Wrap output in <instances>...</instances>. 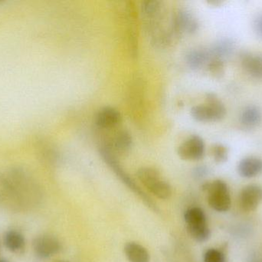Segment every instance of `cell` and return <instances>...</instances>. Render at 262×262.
<instances>
[{"instance_id": "obj_22", "label": "cell", "mask_w": 262, "mask_h": 262, "mask_svg": "<svg viewBox=\"0 0 262 262\" xmlns=\"http://www.w3.org/2000/svg\"><path fill=\"white\" fill-rule=\"evenodd\" d=\"M207 69L213 76L220 78L225 72L224 62L216 58H212L208 64Z\"/></svg>"}, {"instance_id": "obj_8", "label": "cell", "mask_w": 262, "mask_h": 262, "mask_svg": "<svg viewBox=\"0 0 262 262\" xmlns=\"http://www.w3.org/2000/svg\"><path fill=\"white\" fill-rule=\"evenodd\" d=\"M133 138L130 132L126 129L115 131L101 146L106 148L114 155H124L130 150Z\"/></svg>"}, {"instance_id": "obj_12", "label": "cell", "mask_w": 262, "mask_h": 262, "mask_svg": "<svg viewBox=\"0 0 262 262\" xmlns=\"http://www.w3.org/2000/svg\"><path fill=\"white\" fill-rule=\"evenodd\" d=\"M242 66L252 78L262 79V54L243 52L240 55Z\"/></svg>"}, {"instance_id": "obj_15", "label": "cell", "mask_w": 262, "mask_h": 262, "mask_svg": "<svg viewBox=\"0 0 262 262\" xmlns=\"http://www.w3.org/2000/svg\"><path fill=\"white\" fill-rule=\"evenodd\" d=\"M235 43L232 38H222L217 40L209 48L211 58L224 62L235 50ZM211 58V59H212Z\"/></svg>"}, {"instance_id": "obj_25", "label": "cell", "mask_w": 262, "mask_h": 262, "mask_svg": "<svg viewBox=\"0 0 262 262\" xmlns=\"http://www.w3.org/2000/svg\"><path fill=\"white\" fill-rule=\"evenodd\" d=\"M208 173V169L206 166H200V167H197L195 170V174L196 176L198 177H203Z\"/></svg>"}, {"instance_id": "obj_28", "label": "cell", "mask_w": 262, "mask_h": 262, "mask_svg": "<svg viewBox=\"0 0 262 262\" xmlns=\"http://www.w3.org/2000/svg\"><path fill=\"white\" fill-rule=\"evenodd\" d=\"M59 262H67V261H59Z\"/></svg>"}, {"instance_id": "obj_1", "label": "cell", "mask_w": 262, "mask_h": 262, "mask_svg": "<svg viewBox=\"0 0 262 262\" xmlns=\"http://www.w3.org/2000/svg\"><path fill=\"white\" fill-rule=\"evenodd\" d=\"M142 15L146 31L152 43L157 46L169 45L177 37L174 30L173 12L167 14L163 2L145 1L142 3Z\"/></svg>"}, {"instance_id": "obj_3", "label": "cell", "mask_w": 262, "mask_h": 262, "mask_svg": "<svg viewBox=\"0 0 262 262\" xmlns=\"http://www.w3.org/2000/svg\"><path fill=\"white\" fill-rule=\"evenodd\" d=\"M99 152L104 161L115 172V174L118 175V178L122 180L124 184L127 185L130 189H132L133 192H135L137 195H138L150 209H152L155 212L158 211L157 206H155V204L151 201L150 198H148L145 195L144 192L138 187V186L136 184L135 182L132 179V178H130V175L121 167V165L118 163L116 155H114L110 151L107 150V149L101 146L99 147Z\"/></svg>"}, {"instance_id": "obj_24", "label": "cell", "mask_w": 262, "mask_h": 262, "mask_svg": "<svg viewBox=\"0 0 262 262\" xmlns=\"http://www.w3.org/2000/svg\"><path fill=\"white\" fill-rule=\"evenodd\" d=\"M253 27L256 35L262 38V12L258 14L254 19Z\"/></svg>"}, {"instance_id": "obj_5", "label": "cell", "mask_w": 262, "mask_h": 262, "mask_svg": "<svg viewBox=\"0 0 262 262\" xmlns=\"http://www.w3.org/2000/svg\"><path fill=\"white\" fill-rule=\"evenodd\" d=\"M203 189L208 193V203L214 210L227 212L231 207V196L229 187L225 182L215 180L203 185Z\"/></svg>"}, {"instance_id": "obj_2", "label": "cell", "mask_w": 262, "mask_h": 262, "mask_svg": "<svg viewBox=\"0 0 262 262\" xmlns=\"http://www.w3.org/2000/svg\"><path fill=\"white\" fill-rule=\"evenodd\" d=\"M226 114V106L215 93H208L206 103L193 106L191 109L192 118L200 123L220 121Z\"/></svg>"}, {"instance_id": "obj_26", "label": "cell", "mask_w": 262, "mask_h": 262, "mask_svg": "<svg viewBox=\"0 0 262 262\" xmlns=\"http://www.w3.org/2000/svg\"><path fill=\"white\" fill-rule=\"evenodd\" d=\"M248 262H262V257L258 255V254H253L249 256Z\"/></svg>"}, {"instance_id": "obj_9", "label": "cell", "mask_w": 262, "mask_h": 262, "mask_svg": "<svg viewBox=\"0 0 262 262\" xmlns=\"http://www.w3.org/2000/svg\"><path fill=\"white\" fill-rule=\"evenodd\" d=\"M34 252L38 258L47 259L61 251V243L55 237L42 235L36 237L32 243Z\"/></svg>"}, {"instance_id": "obj_20", "label": "cell", "mask_w": 262, "mask_h": 262, "mask_svg": "<svg viewBox=\"0 0 262 262\" xmlns=\"http://www.w3.org/2000/svg\"><path fill=\"white\" fill-rule=\"evenodd\" d=\"M151 193L154 194L157 198L160 199H168L172 195V188L169 183L163 180L157 183L154 187L149 190Z\"/></svg>"}, {"instance_id": "obj_13", "label": "cell", "mask_w": 262, "mask_h": 262, "mask_svg": "<svg viewBox=\"0 0 262 262\" xmlns=\"http://www.w3.org/2000/svg\"><path fill=\"white\" fill-rule=\"evenodd\" d=\"M209 49L195 48L191 49L186 55V62L188 66L193 70H200L207 67L211 60Z\"/></svg>"}, {"instance_id": "obj_4", "label": "cell", "mask_w": 262, "mask_h": 262, "mask_svg": "<svg viewBox=\"0 0 262 262\" xmlns=\"http://www.w3.org/2000/svg\"><path fill=\"white\" fill-rule=\"evenodd\" d=\"M186 227L190 236L199 243H204L210 237V229L207 224L206 214L198 207L191 208L184 215Z\"/></svg>"}, {"instance_id": "obj_16", "label": "cell", "mask_w": 262, "mask_h": 262, "mask_svg": "<svg viewBox=\"0 0 262 262\" xmlns=\"http://www.w3.org/2000/svg\"><path fill=\"white\" fill-rule=\"evenodd\" d=\"M262 112L258 106L250 105L242 111L240 123L246 129H253L261 123Z\"/></svg>"}, {"instance_id": "obj_21", "label": "cell", "mask_w": 262, "mask_h": 262, "mask_svg": "<svg viewBox=\"0 0 262 262\" xmlns=\"http://www.w3.org/2000/svg\"><path fill=\"white\" fill-rule=\"evenodd\" d=\"M211 154H212L215 163H223L227 161L229 151H228L227 148L223 145L215 144L211 149Z\"/></svg>"}, {"instance_id": "obj_23", "label": "cell", "mask_w": 262, "mask_h": 262, "mask_svg": "<svg viewBox=\"0 0 262 262\" xmlns=\"http://www.w3.org/2000/svg\"><path fill=\"white\" fill-rule=\"evenodd\" d=\"M204 262H226V255L222 251L210 249L205 253Z\"/></svg>"}, {"instance_id": "obj_7", "label": "cell", "mask_w": 262, "mask_h": 262, "mask_svg": "<svg viewBox=\"0 0 262 262\" xmlns=\"http://www.w3.org/2000/svg\"><path fill=\"white\" fill-rule=\"evenodd\" d=\"M173 25L177 37L183 34L195 33L200 26L196 17L184 8H180L173 12Z\"/></svg>"}, {"instance_id": "obj_27", "label": "cell", "mask_w": 262, "mask_h": 262, "mask_svg": "<svg viewBox=\"0 0 262 262\" xmlns=\"http://www.w3.org/2000/svg\"><path fill=\"white\" fill-rule=\"evenodd\" d=\"M0 262H9V261H8L7 259H5V258H1Z\"/></svg>"}, {"instance_id": "obj_17", "label": "cell", "mask_w": 262, "mask_h": 262, "mask_svg": "<svg viewBox=\"0 0 262 262\" xmlns=\"http://www.w3.org/2000/svg\"><path fill=\"white\" fill-rule=\"evenodd\" d=\"M3 243L8 250L13 253H21L26 247V238L18 231L9 230L5 233Z\"/></svg>"}, {"instance_id": "obj_11", "label": "cell", "mask_w": 262, "mask_h": 262, "mask_svg": "<svg viewBox=\"0 0 262 262\" xmlns=\"http://www.w3.org/2000/svg\"><path fill=\"white\" fill-rule=\"evenodd\" d=\"M262 203V186L252 184L244 187L240 194V206L246 212H253Z\"/></svg>"}, {"instance_id": "obj_19", "label": "cell", "mask_w": 262, "mask_h": 262, "mask_svg": "<svg viewBox=\"0 0 262 262\" xmlns=\"http://www.w3.org/2000/svg\"><path fill=\"white\" fill-rule=\"evenodd\" d=\"M137 175L140 183L149 191L162 180L159 171L152 167L141 168L137 171Z\"/></svg>"}, {"instance_id": "obj_10", "label": "cell", "mask_w": 262, "mask_h": 262, "mask_svg": "<svg viewBox=\"0 0 262 262\" xmlns=\"http://www.w3.org/2000/svg\"><path fill=\"white\" fill-rule=\"evenodd\" d=\"M121 122L119 111L111 106L101 108L95 115V125L101 130H113L119 126Z\"/></svg>"}, {"instance_id": "obj_14", "label": "cell", "mask_w": 262, "mask_h": 262, "mask_svg": "<svg viewBox=\"0 0 262 262\" xmlns=\"http://www.w3.org/2000/svg\"><path fill=\"white\" fill-rule=\"evenodd\" d=\"M238 172L243 178H252L262 173V159L249 156L243 158L238 165Z\"/></svg>"}, {"instance_id": "obj_6", "label": "cell", "mask_w": 262, "mask_h": 262, "mask_svg": "<svg viewBox=\"0 0 262 262\" xmlns=\"http://www.w3.org/2000/svg\"><path fill=\"white\" fill-rule=\"evenodd\" d=\"M206 146L200 135H192L186 138L177 149L179 156L186 161H197L205 155Z\"/></svg>"}, {"instance_id": "obj_18", "label": "cell", "mask_w": 262, "mask_h": 262, "mask_svg": "<svg viewBox=\"0 0 262 262\" xmlns=\"http://www.w3.org/2000/svg\"><path fill=\"white\" fill-rule=\"evenodd\" d=\"M124 252L130 262H149L147 250L138 243H127L124 246Z\"/></svg>"}]
</instances>
